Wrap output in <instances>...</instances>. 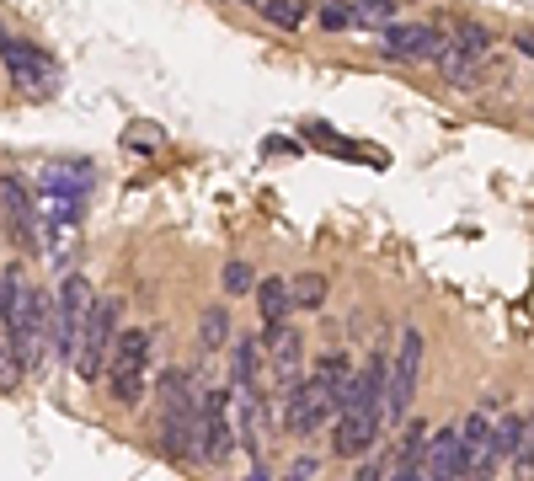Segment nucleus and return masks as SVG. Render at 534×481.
<instances>
[{
	"label": "nucleus",
	"instance_id": "nucleus-18",
	"mask_svg": "<svg viewBox=\"0 0 534 481\" xmlns=\"http://www.w3.org/2000/svg\"><path fill=\"white\" fill-rule=\"evenodd\" d=\"M326 294H332V284H326V273H300L289 284V305L294 310H321Z\"/></svg>",
	"mask_w": 534,
	"mask_h": 481
},
{
	"label": "nucleus",
	"instance_id": "nucleus-26",
	"mask_svg": "<svg viewBox=\"0 0 534 481\" xmlns=\"http://www.w3.org/2000/svg\"><path fill=\"white\" fill-rule=\"evenodd\" d=\"M17 380H22V364H17V353H11V343H6V327H0V391H11Z\"/></svg>",
	"mask_w": 534,
	"mask_h": 481
},
{
	"label": "nucleus",
	"instance_id": "nucleus-23",
	"mask_svg": "<svg viewBox=\"0 0 534 481\" xmlns=\"http://www.w3.org/2000/svg\"><path fill=\"white\" fill-rule=\"evenodd\" d=\"M348 6L358 22H374V27H390V17H396V0H348Z\"/></svg>",
	"mask_w": 534,
	"mask_h": 481
},
{
	"label": "nucleus",
	"instance_id": "nucleus-4",
	"mask_svg": "<svg viewBox=\"0 0 534 481\" xmlns=\"http://www.w3.org/2000/svg\"><path fill=\"white\" fill-rule=\"evenodd\" d=\"M113 337H118V300L113 294H102V300H91L86 310V327H81V343H75L70 364L81 380H97L107 369V353H113Z\"/></svg>",
	"mask_w": 534,
	"mask_h": 481
},
{
	"label": "nucleus",
	"instance_id": "nucleus-27",
	"mask_svg": "<svg viewBox=\"0 0 534 481\" xmlns=\"http://www.w3.org/2000/svg\"><path fill=\"white\" fill-rule=\"evenodd\" d=\"M353 481H385V460H364L358 465V476Z\"/></svg>",
	"mask_w": 534,
	"mask_h": 481
},
{
	"label": "nucleus",
	"instance_id": "nucleus-28",
	"mask_svg": "<svg viewBox=\"0 0 534 481\" xmlns=\"http://www.w3.org/2000/svg\"><path fill=\"white\" fill-rule=\"evenodd\" d=\"M289 476H294V481H310V476H316V460H310V455H300V460L289 465Z\"/></svg>",
	"mask_w": 534,
	"mask_h": 481
},
{
	"label": "nucleus",
	"instance_id": "nucleus-1",
	"mask_svg": "<svg viewBox=\"0 0 534 481\" xmlns=\"http://www.w3.org/2000/svg\"><path fill=\"white\" fill-rule=\"evenodd\" d=\"M0 284H6V343L17 353L22 375H27V369H38L43 353H49L43 337H54V316H49V305H43V289L27 284L22 268H6Z\"/></svg>",
	"mask_w": 534,
	"mask_h": 481
},
{
	"label": "nucleus",
	"instance_id": "nucleus-24",
	"mask_svg": "<svg viewBox=\"0 0 534 481\" xmlns=\"http://www.w3.org/2000/svg\"><path fill=\"white\" fill-rule=\"evenodd\" d=\"M321 27H326V33H348V27H358V17H353V6H348V0H326Z\"/></svg>",
	"mask_w": 534,
	"mask_h": 481
},
{
	"label": "nucleus",
	"instance_id": "nucleus-5",
	"mask_svg": "<svg viewBox=\"0 0 534 481\" xmlns=\"http://www.w3.org/2000/svg\"><path fill=\"white\" fill-rule=\"evenodd\" d=\"M235 433H230V401L219 391H203L193 401V460L203 465H219L230 455Z\"/></svg>",
	"mask_w": 534,
	"mask_h": 481
},
{
	"label": "nucleus",
	"instance_id": "nucleus-6",
	"mask_svg": "<svg viewBox=\"0 0 534 481\" xmlns=\"http://www.w3.org/2000/svg\"><path fill=\"white\" fill-rule=\"evenodd\" d=\"M417 385H422V332L406 327L401 343H396V364H390V375H385V423L406 417Z\"/></svg>",
	"mask_w": 534,
	"mask_h": 481
},
{
	"label": "nucleus",
	"instance_id": "nucleus-3",
	"mask_svg": "<svg viewBox=\"0 0 534 481\" xmlns=\"http://www.w3.org/2000/svg\"><path fill=\"white\" fill-rule=\"evenodd\" d=\"M150 337L155 332H118L113 337V364H107V391H113V401H123V407H134L139 396H145L150 385Z\"/></svg>",
	"mask_w": 534,
	"mask_h": 481
},
{
	"label": "nucleus",
	"instance_id": "nucleus-11",
	"mask_svg": "<svg viewBox=\"0 0 534 481\" xmlns=\"http://www.w3.org/2000/svg\"><path fill=\"white\" fill-rule=\"evenodd\" d=\"M262 348H267V359H273V385L278 391H294V385L305 380V343H300V332L289 327H262Z\"/></svg>",
	"mask_w": 534,
	"mask_h": 481
},
{
	"label": "nucleus",
	"instance_id": "nucleus-22",
	"mask_svg": "<svg viewBox=\"0 0 534 481\" xmlns=\"http://www.w3.org/2000/svg\"><path fill=\"white\" fill-rule=\"evenodd\" d=\"M235 391H257V337L235 343Z\"/></svg>",
	"mask_w": 534,
	"mask_h": 481
},
{
	"label": "nucleus",
	"instance_id": "nucleus-13",
	"mask_svg": "<svg viewBox=\"0 0 534 481\" xmlns=\"http://www.w3.org/2000/svg\"><path fill=\"white\" fill-rule=\"evenodd\" d=\"M380 54L385 59H438L444 54V38H438L433 27H385Z\"/></svg>",
	"mask_w": 534,
	"mask_h": 481
},
{
	"label": "nucleus",
	"instance_id": "nucleus-7",
	"mask_svg": "<svg viewBox=\"0 0 534 481\" xmlns=\"http://www.w3.org/2000/svg\"><path fill=\"white\" fill-rule=\"evenodd\" d=\"M0 59H6V70H11V81H17L27 97H54L59 91V70H54V59L33 49V43H22V38H11L6 27H0Z\"/></svg>",
	"mask_w": 534,
	"mask_h": 481
},
{
	"label": "nucleus",
	"instance_id": "nucleus-14",
	"mask_svg": "<svg viewBox=\"0 0 534 481\" xmlns=\"http://www.w3.org/2000/svg\"><path fill=\"white\" fill-rule=\"evenodd\" d=\"M380 423H385V412H337L332 449L337 455H364V449L380 439Z\"/></svg>",
	"mask_w": 534,
	"mask_h": 481
},
{
	"label": "nucleus",
	"instance_id": "nucleus-8",
	"mask_svg": "<svg viewBox=\"0 0 534 481\" xmlns=\"http://www.w3.org/2000/svg\"><path fill=\"white\" fill-rule=\"evenodd\" d=\"M0 220H6L11 241L22 252H38L43 246V225H38V198L22 177H0Z\"/></svg>",
	"mask_w": 534,
	"mask_h": 481
},
{
	"label": "nucleus",
	"instance_id": "nucleus-19",
	"mask_svg": "<svg viewBox=\"0 0 534 481\" xmlns=\"http://www.w3.org/2000/svg\"><path fill=\"white\" fill-rule=\"evenodd\" d=\"M257 11H262V17L273 22V27H284V33H300L305 17H310V6H305V0H262Z\"/></svg>",
	"mask_w": 534,
	"mask_h": 481
},
{
	"label": "nucleus",
	"instance_id": "nucleus-17",
	"mask_svg": "<svg viewBox=\"0 0 534 481\" xmlns=\"http://www.w3.org/2000/svg\"><path fill=\"white\" fill-rule=\"evenodd\" d=\"M257 310H262V327H284L289 321V278H262L257 284Z\"/></svg>",
	"mask_w": 534,
	"mask_h": 481
},
{
	"label": "nucleus",
	"instance_id": "nucleus-15",
	"mask_svg": "<svg viewBox=\"0 0 534 481\" xmlns=\"http://www.w3.org/2000/svg\"><path fill=\"white\" fill-rule=\"evenodd\" d=\"M91 188H97L91 161H54L43 166V182H38V193H65V198H86Z\"/></svg>",
	"mask_w": 534,
	"mask_h": 481
},
{
	"label": "nucleus",
	"instance_id": "nucleus-25",
	"mask_svg": "<svg viewBox=\"0 0 534 481\" xmlns=\"http://www.w3.org/2000/svg\"><path fill=\"white\" fill-rule=\"evenodd\" d=\"M257 289V273L246 262H225V294H251Z\"/></svg>",
	"mask_w": 534,
	"mask_h": 481
},
{
	"label": "nucleus",
	"instance_id": "nucleus-9",
	"mask_svg": "<svg viewBox=\"0 0 534 481\" xmlns=\"http://www.w3.org/2000/svg\"><path fill=\"white\" fill-rule=\"evenodd\" d=\"M86 310H91V289L81 273L65 278V289H59V310H54V353L59 359H70L75 343H81V327H86Z\"/></svg>",
	"mask_w": 534,
	"mask_h": 481
},
{
	"label": "nucleus",
	"instance_id": "nucleus-12",
	"mask_svg": "<svg viewBox=\"0 0 534 481\" xmlns=\"http://www.w3.org/2000/svg\"><path fill=\"white\" fill-rule=\"evenodd\" d=\"M486 455H492V471H502V465H518V471L529 476V417L524 412H508L492 423V439H486Z\"/></svg>",
	"mask_w": 534,
	"mask_h": 481
},
{
	"label": "nucleus",
	"instance_id": "nucleus-2",
	"mask_svg": "<svg viewBox=\"0 0 534 481\" xmlns=\"http://www.w3.org/2000/svg\"><path fill=\"white\" fill-rule=\"evenodd\" d=\"M193 375L187 369H166L161 375V444L177 460H193Z\"/></svg>",
	"mask_w": 534,
	"mask_h": 481
},
{
	"label": "nucleus",
	"instance_id": "nucleus-10",
	"mask_svg": "<svg viewBox=\"0 0 534 481\" xmlns=\"http://www.w3.org/2000/svg\"><path fill=\"white\" fill-rule=\"evenodd\" d=\"M332 417H337V396L326 391V385H316L310 375L289 391V412H284L289 433H316L321 423H332Z\"/></svg>",
	"mask_w": 534,
	"mask_h": 481
},
{
	"label": "nucleus",
	"instance_id": "nucleus-20",
	"mask_svg": "<svg viewBox=\"0 0 534 481\" xmlns=\"http://www.w3.org/2000/svg\"><path fill=\"white\" fill-rule=\"evenodd\" d=\"M198 343H203V348H225V343H230V310H225V305H209V310L198 316Z\"/></svg>",
	"mask_w": 534,
	"mask_h": 481
},
{
	"label": "nucleus",
	"instance_id": "nucleus-16",
	"mask_svg": "<svg viewBox=\"0 0 534 481\" xmlns=\"http://www.w3.org/2000/svg\"><path fill=\"white\" fill-rule=\"evenodd\" d=\"M422 476L428 481H460V444H454V428H438L428 449H422Z\"/></svg>",
	"mask_w": 534,
	"mask_h": 481
},
{
	"label": "nucleus",
	"instance_id": "nucleus-30",
	"mask_svg": "<svg viewBox=\"0 0 534 481\" xmlns=\"http://www.w3.org/2000/svg\"><path fill=\"white\" fill-rule=\"evenodd\" d=\"M241 6H262V0H241Z\"/></svg>",
	"mask_w": 534,
	"mask_h": 481
},
{
	"label": "nucleus",
	"instance_id": "nucleus-21",
	"mask_svg": "<svg viewBox=\"0 0 534 481\" xmlns=\"http://www.w3.org/2000/svg\"><path fill=\"white\" fill-rule=\"evenodd\" d=\"M348 375H353V364H348V353H326V359L316 364V375H310V380H316V385H326V391H332V396H342V385H348Z\"/></svg>",
	"mask_w": 534,
	"mask_h": 481
},
{
	"label": "nucleus",
	"instance_id": "nucleus-29",
	"mask_svg": "<svg viewBox=\"0 0 534 481\" xmlns=\"http://www.w3.org/2000/svg\"><path fill=\"white\" fill-rule=\"evenodd\" d=\"M0 327H6V284H0Z\"/></svg>",
	"mask_w": 534,
	"mask_h": 481
}]
</instances>
